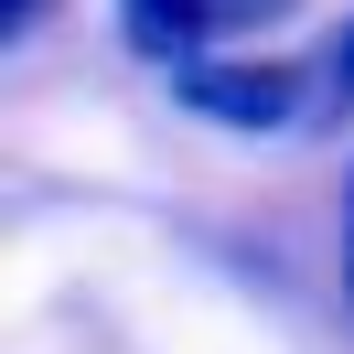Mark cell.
Wrapping results in <instances>:
<instances>
[{"label":"cell","instance_id":"5","mask_svg":"<svg viewBox=\"0 0 354 354\" xmlns=\"http://www.w3.org/2000/svg\"><path fill=\"white\" fill-rule=\"evenodd\" d=\"M344 301H354V290H344Z\"/></svg>","mask_w":354,"mask_h":354},{"label":"cell","instance_id":"1","mask_svg":"<svg viewBox=\"0 0 354 354\" xmlns=\"http://www.w3.org/2000/svg\"><path fill=\"white\" fill-rule=\"evenodd\" d=\"M172 97L194 118H215V129H301L311 118V65H279V54H194V65H172Z\"/></svg>","mask_w":354,"mask_h":354},{"label":"cell","instance_id":"2","mask_svg":"<svg viewBox=\"0 0 354 354\" xmlns=\"http://www.w3.org/2000/svg\"><path fill=\"white\" fill-rule=\"evenodd\" d=\"M290 0H118V44L140 54V65H194V54H215V32H258L279 22Z\"/></svg>","mask_w":354,"mask_h":354},{"label":"cell","instance_id":"4","mask_svg":"<svg viewBox=\"0 0 354 354\" xmlns=\"http://www.w3.org/2000/svg\"><path fill=\"white\" fill-rule=\"evenodd\" d=\"M344 290H354V183H344Z\"/></svg>","mask_w":354,"mask_h":354},{"label":"cell","instance_id":"3","mask_svg":"<svg viewBox=\"0 0 354 354\" xmlns=\"http://www.w3.org/2000/svg\"><path fill=\"white\" fill-rule=\"evenodd\" d=\"M354 118V22L322 44V65H311V129H344Z\"/></svg>","mask_w":354,"mask_h":354}]
</instances>
